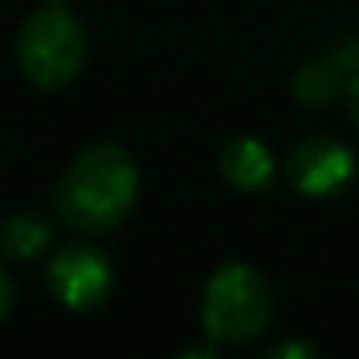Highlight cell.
<instances>
[{"label": "cell", "mask_w": 359, "mask_h": 359, "mask_svg": "<svg viewBox=\"0 0 359 359\" xmlns=\"http://www.w3.org/2000/svg\"><path fill=\"white\" fill-rule=\"evenodd\" d=\"M220 171L241 192H262L276 178V161H272V154H269L265 143H258L251 136H241V140H231L224 147Z\"/></svg>", "instance_id": "7"}, {"label": "cell", "mask_w": 359, "mask_h": 359, "mask_svg": "<svg viewBox=\"0 0 359 359\" xmlns=\"http://www.w3.org/2000/svg\"><path fill=\"white\" fill-rule=\"evenodd\" d=\"M286 175L297 185V192H304L311 199L335 196L356 178V154L342 140L311 136L290 150Z\"/></svg>", "instance_id": "5"}, {"label": "cell", "mask_w": 359, "mask_h": 359, "mask_svg": "<svg viewBox=\"0 0 359 359\" xmlns=\"http://www.w3.org/2000/svg\"><path fill=\"white\" fill-rule=\"evenodd\" d=\"M88 60V32L63 7L49 4L25 18L18 32V67L39 88L70 84Z\"/></svg>", "instance_id": "3"}, {"label": "cell", "mask_w": 359, "mask_h": 359, "mask_svg": "<svg viewBox=\"0 0 359 359\" xmlns=\"http://www.w3.org/2000/svg\"><path fill=\"white\" fill-rule=\"evenodd\" d=\"M46 283L53 297L70 311H95L109 300L116 286V272L105 251H98L88 241H74L53 255L46 269Z\"/></svg>", "instance_id": "4"}, {"label": "cell", "mask_w": 359, "mask_h": 359, "mask_svg": "<svg viewBox=\"0 0 359 359\" xmlns=\"http://www.w3.org/2000/svg\"><path fill=\"white\" fill-rule=\"evenodd\" d=\"M272 321V290L265 276L244 262L220 265L206 283L203 328L217 346H244Z\"/></svg>", "instance_id": "2"}, {"label": "cell", "mask_w": 359, "mask_h": 359, "mask_svg": "<svg viewBox=\"0 0 359 359\" xmlns=\"http://www.w3.org/2000/svg\"><path fill=\"white\" fill-rule=\"evenodd\" d=\"M49 241H53V224L46 217H39V213H14L0 227V248L14 262L35 258L39 251H46Z\"/></svg>", "instance_id": "8"}, {"label": "cell", "mask_w": 359, "mask_h": 359, "mask_svg": "<svg viewBox=\"0 0 359 359\" xmlns=\"http://www.w3.org/2000/svg\"><path fill=\"white\" fill-rule=\"evenodd\" d=\"M46 4H67V0H46Z\"/></svg>", "instance_id": "13"}, {"label": "cell", "mask_w": 359, "mask_h": 359, "mask_svg": "<svg viewBox=\"0 0 359 359\" xmlns=\"http://www.w3.org/2000/svg\"><path fill=\"white\" fill-rule=\"evenodd\" d=\"M359 74V39H342L332 53L304 63L293 74V95L304 105H332L339 95H346L349 81Z\"/></svg>", "instance_id": "6"}, {"label": "cell", "mask_w": 359, "mask_h": 359, "mask_svg": "<svg viewBox=\"0 0 359 359\" xmlns=\"http://www.w3.org/2000/svg\"><path fill=\"white\" fill-rule=\"evenodd\" d=\"M265 359H321L318 356V349L314 346H307V342H283V346H276V349H269Z\"/></svg>", "instance_id": "9"}, {"label": "cell", "mask_w": 359, "mask_h": 359, "mask_svg": "<svg viewBox=\"0 0 359 359\" xmlns=\"http://www.w3.org/2000/svg\"><path fill=\"white\" fill-rule=\"evenodd\" d=\"M136 161L116 143H95L67 164L56 182L53 206L70 231L105 234L126 220L136 203Z\"/></svg>", "instance_id": "1"}, {"label": "cell", "mask_w": 359, "mask_h": 359, "mask_svg": "<svg viewBox=\"0 0 359 359\" xmlns=\"http://www.w3.org/2000/svg\"><path fill=\"white\" fill-rule=\"evenodd\" d=\"M182 359H220L217 346H196V349H185Z\"/></svg>", "instance_id": "12"}, {"label": "cell", "mask_w": 359, "mask_h": 359, "mask_svg": "<svg viewBox=\"0 0 359 359\" xmlns=\"http://www.w3.org/2000/svg\"><path fill=\"white\" fill-rule=\"evenodd\" d=\"M11 307H14V283H11V276L4 272V265H0V321L11 314Z\"/></svg>", "instance_id": "10"}, {"label": "cell", "mask_w": 359, "mask_h": 359, "mask_svg": "<svg viewBox=\"0 0 359 359\" xmlns=\"http://www.w3.org/2000/svg\"><path fill=\"white\" fill-rule=\"evenodd\" d=\"M346 102H349V116H353V122H356V129H359V74L346 88Z\"/></svg>", "instance_id": "11"}]
</instances>
